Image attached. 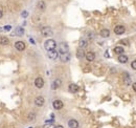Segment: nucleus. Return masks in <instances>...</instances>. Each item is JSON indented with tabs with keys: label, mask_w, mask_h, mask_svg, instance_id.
<instances>
[{
	"label": "nucleus",
	"mask_w": 136,
	"mask_h": 128,
	"mask_svg": "<svg viewBox=\"0 0 136 128\" xmlns=\"http://www.w3.org/2000/svg\"><path fill=\"white\" fill-rule=\"evenodd\" d=\"M37 6H38V8L40 11H44L46 8V4H45L44 1H39L38 4H37Z\"/></svg>",
	"instance_id": "nucleus-20"
},
{
	"label": "nucleus",
	"mask_w": 136,
	"mask_h": 128,
	"mask_svg": "<svg viewBox=\"0 0 136 128\" xmlns=\"http://www.w3.org/2000/svg\"><path fill=\"white\" fill-rule=\"evenodd\" d=\"M35 86H36L37 88H42V87L44 86V80H43L41 77L36 78V80H35Z\"/></svg>",
	"instance_id": "nucleus-4"
},
{
	"label": "nucleus",
	"mask_w": 136,
	"mask_h": 128,
	"mask_svg": "<svg viewBox=\"0 0 136 128\" xmlns=\"http://www.w3.org/2000/svg\"><path fill=\"white\" fill-rule=\"evenodd\" d=\"M114 53L117 54V55H123L124 53V48L121 47V46H116V47L114 48Z\"/></svg>",
	"instance_id": "nucleus-21"
},
{
	"label": "nucleus",
	"mask_w": 136,
	"mask_h": 128,
	"mask_svg": "<svg viewBox=\"0 0 136 128\" xmlns=\"http://www.w3.org/2000/svg\"><path fill=\"white\" fill-rule=\"evenodd\" d=\"M118 62H119V63H127V62H128V57H127L126 56V55H119V56H118Z\"/></svg>",
	"instance_id": "nucleus-15"
},
{
	"label": "nucleus",
	"mask_w": 136,
	"mask_h": 128,
	"mask_svg": "<svg viewBox=\"0 0 136 128\" xmlns=\"http://www.w3.org/2000/svg\"><path fill=\"white\" fill-rule=\"evenodd\" d=\"M11 30V26L10 25H7V26H5V31H10Z\"/></svg>",
	"instance_id": "nucleus-30"
},
{
	"label": "nucleus",
	"mask_w": 136,
	"mask_h": 128,
	"mask_svg": "<svg viewBox=\"0 0 136 128\" xmlns=\"http://www.w3.org/2000/svg\"><path fill=\"white\" fill-rule=\"evenodd\" d=\"M22 16H23V17H26V16H27V12H23V13H22Z\"/></svg>",
	"instance_id": "nucleus-29"
},
{
	"label": "nucleus",
	"mask_w": 136,
	"mask_h": 128,
	"mask_svg": "<svg viewBox=\"0 0 136 128\" xmlns=\"http://www.w3.org/2000/svg\"><path fill=\"white\" fill-rule=\"evenodd\" d=\"M68 126L70 128H79V122L77 120H74V119H71L68 122Z\"/></svg>",
	"instance_id": "nucleus-13"
},
{
	"label": "nucleus",
	"mask_w": 136,
	"mask_h": 128,
	"mask_svg": "<svg viewBox=\"0 0 136 128\" xmlns=\"http://www.w3.org/2000/svg\"><path fill=\"white\" fill-rule=\"evenodd\" d=\"M131 67L134 69V70H136V60H134L133 62L131 63Z\"/></svg>",
	"instance_id": "nucleus-26"
},
{
	"label": "nucleus",
	"mask_w": 136,
	"mask_h": 128,
	"mask_svg": "<svg viewBox=\"0 0 136 128\" xmlns=\"http://www.w3.org/2000/svg\"><path fill=\"white\" fill-rule=\"evenodd\" d=\"M48 57L50 58L51 60H56L58 57H59V53H58V51H56V49H53V51H49L48 53Z\"/></svg>",
	"instance_id": "nucleus-9"
},
{
	"label": "nucleus",
	"mask_w": 136,
	"mask_h": 128,
	"mask_svg": "<svg viewBox=\"0 0 136 128\" xmlns=\"http://www.w3.org/2000/svg\"><path fill=\"white\" fill-rule=\"evenodd\" d=\"M126 28L124 25H116V26L114 27V33L116 35H123L124 33H125Z\"/></svg>",
	"instance_id": "nucleus-5"
},
{
	"label": "nucleus",
	"mask_w": 136,
	"mask_h": 128,
	"mask_svg": "<svg viewBox=\"0 0 136 128\" xmlns=\"http://www.w3.org/2000/svg\"><path fill=\"white\" fill-rule=\"evenodd\" d=\"M124 80H125V83L126 84H129L130 83V76L128 75V72H125V74H124Z\"/></svg>",
	"instance_id": "nucleus-22"
},
{
	"label": "nucleus",
	"mask_w": 136,
	"mask_h": 128,
	"mask_svg": "<svg viewBox=\"0 0 136 128\" xmlns=\"http://www.w3.org/2000/svg\"><path fill=\"white\" fill-rule=\"evenodd\" d=\"M119 43H120V44H124V45H129V44H130L129 41H128L127 39H123V40H120Z\"/></svg>",
	"instance_id": "nucleus-24"
},
{
	"label": "nucleus",
	"mask_w": 136,
	"mask_h": 128,
	"mask_svg": "<svg viewBox=\"0 0 136 128\" xmlns=\"http://www.w3.org/2000/svg\"><path fill=\"white\" fill-rule=\"evenodd\" d=\"M44 47H45V49L47 51H53V49H56L57 42L54 41V40H53V39H48V40H46L45 43H44Z\"/></svg>",
	"instance_id": "nucleus-1"
},
{
	"label": "nucleus",
	"mask_w": 136,
	"mask_h": 128,
	"mask_svg": "<svg viewBox=\"0 0 136 128\" xmlns=\"http://www.w3.org/2000/svg\"><path fill=\"white\" fill-rule=\"evenodd\" d=\"M77 57L79 58V59H83V58L85 57V51H83V48H79L77 51Z\"/></svg>",
	"instance_id": "nucleus-17"
},
{
	"label": "nucleus",
	"mask_w": 136,
	"mask_h": 128,
	"mask_svg": "<svg viewBox=\"0 0 136 128\" xmlns=\"http://www.w3.org/2000/svg\"><path fill=\"white\" fill-rule=\"evenodd\" d=\"M15 47H16L17 51H24V49H25V43L23 41H17L15 43Z\"/></svg>",
	"instance_id": "nucleus-6"
},
{
	"label": "nucleus",
	"mask_w": 136,
	"mask_h": 128,
	"mask_svg": "<svg viewBox=\"0 0 136 128\" xmlns=\"http://www.w3.org/2000/svg\"><path fill=\"white\" fill-rule=\"evenodd\" d=\"M101 36H102L103 38H107L110 36V31L107 30V28H104V30L101 31Z\"/></svg>",
	"instance_id": "nucleus-18"
},
{
	"label": "nucleus",
	"mask_w": 136,
	"mask_h": 128,
	"mask_svg": "<svg viewBox=\"0 0 136 128\" xmlns=\"http://www.w3.org/2000/svg\"><path fill=\"white\" fill-rule=\"evenodd\" d=\"M63 102L61 101V100H54L53 102V108L54 109H57V110H59V109H61V108H63Z\"/></svg>",
	"instance_id": "nucleus-7"
},
{
	"label": "nucleus",
	"mask_w": 136,
	"mask_h": 128,
	"mask_svg": "<svg viewBox=\"0 0 136 128\" xmlns=\"http://www.w3.org/2000/svg\"><path fill=\"white\" fill-rule=\"evenodd\" d=\"M132 87H133V89H134V91L136 92V82L132 84Z\"/></svg>",
	"instance_id": "nucleus-28"
},
{
	"label": "nucleus",
	"mask_w": 136,
	"mask_h": 128,
	"mask_svg": "<svg viewBox=\"0 0 136 128\" xmlns=\"http://www.w3.org/2000/svg\"><path fill=\"white\" fill-rule=\"evenodd\" d=\"M68 45H67V43H61L60 46H59V54H65V53H68Z\"/></svg>",
	"instance_id": "nucleus-3"
},
{
	"label": "nucleus",
	"mask_w": 136,
	"mask_h": 128,
	"mask_svg": "<svg viewBox=\"0 0 136 128\" xmlns=\"http://www.w3.org/2000/svg\"><path fill=\"white\" fill-rule=\"evenodd\" d=\"M79 45H80V48H85L86 46L88 45V41L87 40H85V39H81Z\"/></svg>",
	"instance_id": "nucleus-19"
},
{
	"label": "nucleus",
	"mask_w": 136,
	"mask_h": 128,
	"mask_svg": "<svg viewBox=\"0 0 136 128\" xmlns=\"http://www.w3.org/2000/svg\"><path fill=\"white\" fill-rule=\"evenodd\" d=\"M54 128H64V127H63L62 125H58V126H56V127H54Z\"/></svg>",
	"instance_id": "nucleus-31"
},
{
	"label": "nucleus",
	"mask_w": 136,
	"mask_h": 128,
	"mask_svg": "<svg viewBox=\"0 0 136 128\" xmlns=\"http://www.w3.org/2000/svg\"><path fill=\"white\" fill-rule=\"evenodd\" d=\"M85 58L89 62H92V61H94V59H95V54L93 51H88V53L85 54Z\"/></svg>",
	"instance_id": "nucleus-10"
},
{
	"label": "nucleus",
	"mask_w": 136,
	"mask_h": 128,
	"mask_svg": "<svg viewBox=\"0 0 136 128\" xmlns=\"http://www.w3.org/2000/svg\"><path fill=\"white\" fill-rule=\"evenodd\" d=\"M35 117H36V115H34V113H30V115H28V120L30 121H34V119H35Z\"/></svg>",
	"instance_id": "nucleus-27"
},
{
	"label": "nucleus",
	"mask_w": 136,
	"mask_h": 128,
	"mask_svg": "<svg viewBox=\"0 0 136 128\" xmlns=\"http://www.w3.org/2000/svg\"><path fill=\"white\" fill-rule=\"evenodd\" d=\"M68 89H69V91L72 92V94H76V92L79 91V89H80V87L77 85V84H70V85L68 86Z\"/></svg>",
	"instance_id": "nucleus-12"
},
{
	"label": "nucleus",
	"mask_w": 136,
	"mask_h": 128,
	"mask_svg": "<svg viewBox=\"0 0 136 128\" xmlns=\"http://www.w3.org/2000/svg\"><path fill=\"white\" fill-rule=\"evenodd\" d=\"M44 103H45V100H44V98L43 97H37L36 99H35V105L36 106L41 107V106L44 105Z\"/></svg>",
	"instance_id": "nucleus-8"
},
{
	"label": "nucleus",
	"mask_w": 136,
	"mask_h": 128,
	"mask_svg": "<svg viewBox=\"0 0 136 128\" xmlns=\"http://www.w3.org/2000/svg\"><path fill=\"white\" fill-rule=\"evenodd\" d=\"M61 85H62V80L61 79H56L53 82V84H51V89H57V88H59Z\"/></svg>",
	"instance_id": "nucleus-11"
},
{
	"label": "nucleus",
	"mask_w": 136,
	"mask_h": 128,
	"mask_svg": "<svg viewBox=\"0 0 136 128\" xmlns=\"http://www.w3.org/2000/svg\"><path fill=\"white\" fill-rule=\"evenodd\" d=\"M2 16H3V13H2V11L0 10V19H1V17H2Z\"/></svg>",
	"instance_id": "nucleus-32"
},
{
	"label": "nucleus",
	"mask_w": 136,
	"mask_h": 128,
	"mask_svg": "<svg viewBox=\"0 0 136 128\" xmlns=\"http://www.w3.org/2000/svg\"><path fill=\"white\" fill-rule=\"evenodd\" d=\"M69 60H70V54L69 53H65L61 55V61L62 62H68Z\"/></svg>",
	"instance_id": "nucleus-14"
},
{
	"label": "nucleus",
	"mask_w": 136,
	"mask_h": 128,
	"mask_svg": "<svg viewBox=\"0 0 136 128\" xmlns=\"http://www.w3.org/2000/svg\"><path fill=\"white\" fill-rule=\"evenodd\" d=\"M44 128H54L53 127V123H46L45 125H44Z\"/></svg>",
	"instance_id": "nucleus-25"
},
{
	"label": "nucleus",
	"mask_w": 136,
	"mask_h": 128,
	"mask_svg": "<svg viewBox=\"0 0 136 128\" xmlns=\"http://www.w3.org/2000/svg\"><path fill=\"white\" fill-rule=\"evenodd\" d=\"M24 33V30H23L22 27H18L17 28V31H16V34L18 35V36H21V35Z\"/></svg>",
	"instance_id": "nucleus-23"
},
{
	"label": "nucleus",
	"mask_w": 136,
	"mask_h": 128,
	"mask_svg": "<svg viewBox=\"0 0 136 128\" xmlns=\"http://www.w3.org/2000/svg\"><path fill=\"white\" fill-rule=\"evenodd\" d=\"M41 34H42V36H44V37H50V36H53V32L51 30V27L44 26L41 28Z\"/></svg>",
	"instance_id": "nucleus-2"
},
{
	"label": "nucleus",
	"mask_w": 136,
	"mask_h": 128,
	"mask_svg": "<svg viewBox=\"0 0 136 128\" xmlns=\"http://www.w3.org/2000/svg\"><path fill=\"white\" fill-rule=\"evenodd\" d=\"M8 43H10V40H8V38L2 36L0 37V44L1 45H7Z\"/></svg>",
	"instance_id": "nucleus-16"
}]
</instances>
